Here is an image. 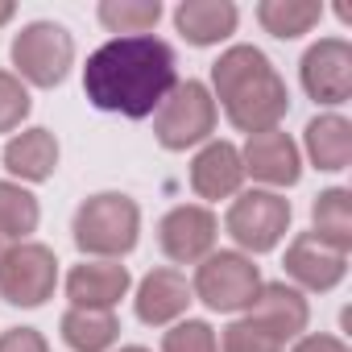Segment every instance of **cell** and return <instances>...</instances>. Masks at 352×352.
Returning <instances> with one entry per match:
<instances>
[{
  "mask_svg": "<svg viewBox=\"0 0 352 352\" xmlns=\"http://www.w3.org/2000/svg\"><path fill=\"white\" fill-rule=\"evenodd\" d=\"M302 145H307V157L315 170H348L352 166V124L340 116V112H323L307 124L302 133Z\"/></svg>",
  "mask_w": 352,
  "mask_h": 352,
  "instance_id": "obj_19",
  "label": "cell"
},
{
  "mask_svg": "<svg viewBox=\"0 0 352 352\" xmlns=\"http://www.w3.org/2000/svg\"><path fill=\"white\" fill-rule=\"evenodd\" d=\"M220 352H286V344L274 340L253 319H232L224 327V336H220Z\"/></svg>",
  "mask_w": 352,
  "mask_h": 352,
  "instance_id": "obj_26",
  "label": "cell"
},
{
  "mask_svg": "<svg viewBox=\"0 0 352 352\" xmlns=\"http://www.w3.org/2000/svg\"><path fill=\"white\" fill-rule=\"evenodd\" d=\"M13 13H17V9L9 5V0H0V25H9V21H13Z\"/></svg>",
  "mask_w": 352,
  "mask_h": 352,
  "instance_id": "obj_30",
  "label": "cell"
},
{
  "mask_svg": "<svg viewBox=\"0 0 352 352\" xmlns=\"http://www.w3.org/2000/svg\"><path fill=\"white\" fill-rule=\"evenodd\" d=\"M298 75H302V91L315 104H327V108L348 104L352 100V46H348V38H319L302 54Z\"/></svg>",
  "mask_w": 352,
  "mask_h": 352,
  "instance_id": "obj_10",
  "label": "cell"
},
{
  "mask_svg": "<svg viewBox=\"0 0 352 352\" xmlns=\"http://www.w3.org/2000/svg\"><path fill=\"white\" fill-rule=\"evenodd\" d=\"M71 236H75V245H79L83 257H91V261H120L124 253L137 249L141 208L129 195H120V191L87 195L79 204V212H75Z\"/></svg>",
  "mask_w": 352,
  "mask_h": 352,
  "instance_id": "obj_3",
  "label": "cell"
},
{
  "mask_svg": "<svg viewBox=\"0 0 352 352\" xmlns=\"http://www.w3.org/2000/svg\"><path fill=\"white\" fill-rule=\"evenodd\" d=\"M100 25L116 38H141L153 34L162 21V0H100Z\"/></svg>",
  "mask_w": 352,
  "mask_h": 352,
  "instance_id": "obj_23",
  "label": "cell"
},
{
  "mask_svg": "<svg viewBox=\"0 0 352 352\" xmlns=\"http://www.w3.org/2000/svg\"><path fill=\"white\" fill-rule=\"evenodd\" d=\"M245 187L241 149L232 141H208L191 162V191L199 199H232Z\"/></svg>",
  "mask_w": 352,
  "mask_h": 352,
  "instance_id": "obj_16",
  "label": "cell"
},
{
  "mask_svg": "<svg viewBox=\"0 0 352 352\" xmlns=\"http://www.w3.org/2000/svg\"><path fill=\"white\" fill-rule=\"evenodd\" d=\"M245 319H253L257 327H265L274 340L286 344V340H298L307 331L311 307H307L302 290H294L286 282H261V290H257V298H253V307H249Z\"/></svg>",
  "mask_w": 352,
  "mask_h": 352,
  "instance_id": "obj_14",
  "label": "cell"
},
{
  "mask_svg": "<svg viewBox=\"0 0 352 352\" xmlns=\"http://www.w3.org/2000/svg\"><path fill=\"white\" fill-rule=\"evenodd\" d=\"M290 352H352L340 336H327V331H302L294 344H290Z\"/></svg>",
  "mask_w": 352,
  "mask_h": 352,
  "instance_id": "obj_29",
  "label": "cell"
},
{
  "mask_svg": "<svg viewBox=\"0 0 352 352\" xmlns=\"http://www.w3.org/2000/svg\"><path fill=\"white\" fill-rule=\"evenodd\" d=\"M286 278L294 282V290H311V294H323V290H336L348 274V253H336L331 245H323L319 236L311 232H298L290 245H286Z\"/></svg>",
  "mask_w": 352,
  "mask_h": 352,
  "instance_id": "obj_12",
  "label": "cell"
},
{
  "mask_svg": "<svg viewBox=\"0 0 352 352\" xmlns=\"http://www.w3.org/2000/svg\"><path fill=\"white\" fill-rule=\"evenodd\" d=\"M195 302L191 294V282L179 274V270H149L137 286V319L145 327H170V323H179L187 315V307Z\"/></svg>",
  "mask_w": 352,
  "mask_h": 352,
  "instance_id": "obj_13",
  "label": "cell"
},
{
  "mask_svg": "<svg viewBox=\"0 0 352 352\" xmlns=\"http://www.w3.org/2000/svg\"><path fill=\"white\" fill-rule=\"evenodd\" d=\"M220 220L208 204H179L157 224V245L174 265H199L208 253H216Z\"/></svg>",
  "mask_w": 352,
  "mask_h": 352,
  "instance_id": "obj_9",
  "label": "cell"
},
{
  "mask_svg": "<svg viewBox=\"0 0 352 352\" xmlns=\"http://www.w3.org/2000/svg\"><path fill=\"white\" fill-rule=\"evenodd\" d=\"M9 249H13V241H9V236H0V265H5V257H9Z\"/></svg>",
  "mask_w": 352,
  "mask_h": 352,
  "instance_id": "obj_31",
  "label": "cell"
},
{
  "mask_svg": "<svg viewBox=\"0 0 352 352\" xmlns=\"http://www.w3.org/2000/svg\"><path fill=\"white\" fill-rule=\"evenodd\" d=\"M257 21H261L265 34H274L282 42H294V38L311 34L323 21V5H315V0H261Z\"/></svg>",
  "mask_w": 352,
  "mask_h": 352,
  "instance_id": "obj_22",
  "label": "cell"
},
{
  "mask_svg": "<svg viewBox=\"0 0 352 352\" xmlns=\"http://www.w3.org/2000/svg\"><path fill=\"white\" fill-rule=\"evenodd\" d=\"M38 220H42L38 195L13 179H0V236L25 241L30 232H38Z\"/></svg>",
  "mask_w": 352,
  "mask_h": 352,
  "instance_id": "obj_24",
  "label": "cell"
},
{
  "mask_svg": "<svg viewBox=\"0 0 352 352\" xmlns=\"http://www.w3.org/2000/svg\"><path fill=\"white\" fill-rule=\"evenodd\" d=\"M116 352H149L145 344H124V348H116Z\"/></svg>",
  "mask_w": 352,
  "mask_h": 352,
  "instance_id": "obj_32",
  "label": "cell"
},
{
  "mask_svg": "<svg viewBox=\"0 0 352 352\" xmlns=\"http://www.w3.org/2000/svg\"><path fill=\"white\" fill-rule=\"evenodd\" d=\"M236 5L232 0H183L174 9V30L191 46H220L236 34Z\"/></svg>",
  "mask_w": 352,
  "mask_h": 352,
  "instance_id": "obj_17",
  "label": "cell"
},
{
  "mask_svg": "<svg viewBox=\"0 0 352 352\" xmlns=\"http://www.w3.org/2000/svg\"><path fill=\"white\" fill-rule=\"evenodd\" d=\"M257 290H261V270L253 265V257H245V253H236V249L208 253V257L195 265L191 294H195L208 311H220V315L249 311L253 298H257Z\"/></svg>",
  "mask_w": 352,
  "mask_h": 352,
  "instance_id": "obj_5",
  "label": "cell"
},
{
  "mask_svg": "<svg viewBox=\"0 0 352 352\" xmlns=\"http://www.w3.org/2000/svg\"><path fill=\"white\" fill-rule=\"evenodd\" d=\"M216 120H220V108H216L208 83L179 79L174 91L162 100V108L153 112V137L162 149L183 153L191 145H208L216 133Z\"/></svg>",
  "mask_w": 352,
  "mask_h": 352,
  "instance_id": "obj_4",
  "label": "cell"
},
{
  "mask_svg": "<svg viewBox=\"0 0 352 352\" xmlns=\"http://www.w3.org/2000/svg\"><path fill=\"white\" fill-rule=\"evenodd\" d=\"M212 100L224 104V116L241 133H270L290 112L286 79L257 46H228L212 67Z\"/></svg>",
  "mask_w": 352,
  "mask_h": 352,
  "instance_id": "obj_2",
  "label": "cell"
},
{
  "mask_svg": "<svg viewBox=\"0 0 352 352\" xmlns=\"http://www.w3.org/2000/svg\"><path fill=\"white\" fill-rule=\"evenodd\" d=\"M0 352H50V344L38 327H9L0 336Z\"/></svg>",
  "mask_w": 352,
  "mask_h": 352,
  "instance_id": "obj_28",
  "label": "cell"
},
{
  "mask_svg": "<svg viewBox=\"0 0 352 352\" xmlns=\"http://www.w3.org/2000/svg\"><path fill=\"white\" fill-rule=\"evenodd\" d=\"M63 344L71 352H108L120 336L116 311H91V307H67L58 319Z\"/></svg>",
  "mask_w": 352,
  "mask_h": 352,
  "instance_id": "obj_20",
  "label": "cell"
},
{
  "mask_svg": "<svg viewBox=\"0 0 352 352\" xmlns=\"http://www.w3.org/2000/svg\"><path fill=\"white\" fill-rule=\"evenodd\" d=\"M311 236H319L323 245H331L336 253L352 249V191L348 187H327L315 195L311 204Z\"/></svg>",
  "mask_w": 352,
  "mask_h": 352,
  "instance_id": "obj_21",
  "label": "cell"
},
{
  "mask_svg": "<svg viewBox=\"0 0 352 352\" xmlns=\"http://www.w3.org/2000/svg\"><path fill=\"white\" fill-rule=\"evenodd\" d=\"M241 166H245V179L265 183V187H294L302 179V153L294 137L282 129L253 133L241 149Z\"/></svg>",
  "mask_w": 352,
  "mask_h": 352,
  "instance_id": "obj_11",
  "label": "cell"
},
{
  "mask_svg": "<svg viewBox=\"0 0 352 352\" xmlns=\"http://www.w3.org/2000/svg\"><path fill=\"white\" fill-rule=\"evenodd\" d=\"M133 286L129 265L120 261H79L67 274V298L71 307H91V311H112Z\"/></svg>",
  "mask_w": 352,
  "mask_h": 352,
  "instance_id": "obj_15",
  "label": "cell"
},
{
  "mask_svg": "<svg viewBox=\"0 0 352 352\" xmlns=\"http://www.w3.org/2000/svg\"><path fill=\"white\" fill-rule=\"evenodd\" d=\"M58 286V257L50 245L17 241L0 265V298L9 307H42Z\"/></svg>",
  "mask_w": 352,
  "mask_h": 352,
  "instance_id": "obj_8",
  "label": "cell"
},
{
  "mask_svg": "<svg viewBox=\"0 0 352 352\" xmlns=\"http://www.w3.org/2000/svg\"><path fill=\"white\" fill-rule=\"evenodd\" d=\"M162 352H220V340L208 319H179L162 336Z\"/></svg>",
  "mask_w": 352,
  "mask_h": 352,
  "instance_id": "obj_25",
  "label": "cell"
},
{
  "mask_svg": "<svg viewBox=\"0 0 352 352\" xmlns=\"http://www.w3.org/2000/svg\"><path fill=\"white\" fill-rule=\"evenodd\" d=\"M13 67L25 87H58L75 67V38L58 21H30L13 38Z\"/></svg>",
  "mask_w": 352,
  "mask_h": 352,
  "instance_id": "obj_6",
  "label": "cell"
},
{
  "mask_svg": "<svg viewBox=\"0 0 352 352\" xmlns=\"http://www.w3.org/2000/svg\"><path fill=\"white\" fill-rule=\"evenodd\" d=\"M30 108H34L30 87L13 71H0V133H17L21 120L30 116Z\"/></svg>",
  "mask_w": 352,
  "mask_h": 352,
  "instance_id": "obj_27",
  "label": "cell"
},
{
  "mask_svg": "<svg viewBox=\"0 0 352 352\" xmlns=\"http://www.w3.org/2000/svg\"><path fill=\"white\" fill-rule=\"evenodd\" d=\"M5 170L21 183H46L58 170V137L50 129H21L5 145Z\"/></svg>",
  "mask_w": 352,
  "mask_h": 352,
  "instance_id": "obj_18",
  "label": "cell"
},
{
  "mask_svg": "<svg viewBox=\"0 0 352 352\" xmlns=\"http://www.w3.org/2000/svg\"><path fill=\"white\" fill-rule=\"evenodd\" d=\"M224 232L236 241V253L245 257L274 253L290 232V199L278 191H241L228 204Z\"/></svg>",
  "mask_w": 352,
  "mask_h": 352,
  "instance_id": "obj_7",
  "label": "cell"
},
{
  "mask_svg": "<svg viewBox=\"0 0 352 352\" xmlns=\"http://www.w3.org/2000/svg\"><path fill=\"white\" fill-rule=\"evenodd\" d=\"M174 83H179V58L157 34L108 38L100 50L87 54L83 67V96L100 112H116L129 120L153 116Z\"/></svg>",
  "mask_w": 352,
  "mask_h": 352,
  "instance_id": "obj_1",
  "label": "cell"
}]
</instances>
